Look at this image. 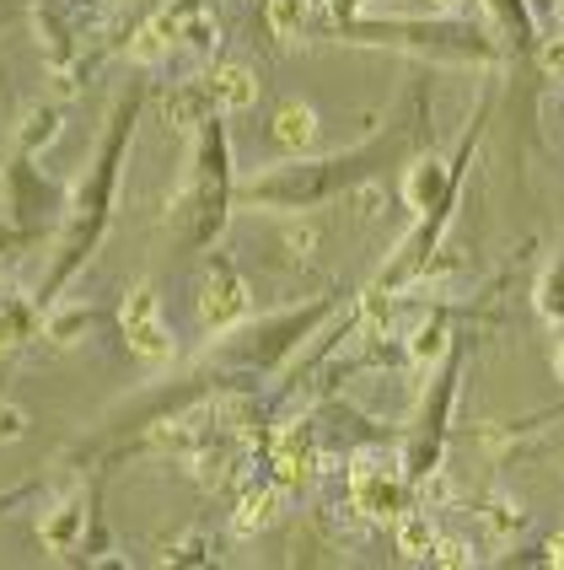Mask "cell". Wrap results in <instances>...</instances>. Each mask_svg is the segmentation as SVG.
I'll return each instance as SVG.
<instances>
[{
  "label": "cell",
  "instance_id": "obj_1",
  "mask_svg": "<svg viewBox=\"0 0 564 570\" xmlns=\"http://www.w3.org/2000/svg\"><path fill=\"white\" fill-rule=\"evenodd\" d=\"M349 507L360 517H372V522H393L404 511V474H398V463L382 458V452H360L349 463Z\"/></svg>",
  "mask_w": 564,
  "mask_h": 570
},
{
  "label": "cell",
  "instance_id": "obj_2",
  "mask_svg": "<svg viewBox=\"0 0 564 570\" xmlns=\"http://www.w3.org/2000/svg\"><path fill=\"white\" fill-rule=\"evenodd\" d=\"M125 340L129 350L140 355V361H151V366H161V361H172V328L161 323V296L151 281H140L135 291L125 296Z\"/></svg>",
  "mask_w": 564,
  "mask_h": 570
},
{
  "label": "cell",
  "instance_id": "obj_3",
  "mask_svg": "<svg viewBox=\"0 0 564 570\" xmlns=\"http://www.w3.org/2000/svg\"><path fill=\"white\" fill-rule=\"evenodd\" d=\"M248 313H253L248 281H243L226 258H210V269H205V281H199V323H205L210 334H226V328H237Z\"/></svg>",
  "mask_w": 564,
  "mask_h": 570
},
{
  "label": "cell",
  "instance_id": "obj_4",
  "mask_svg": "<svg viewBox=\"0 0 564 570\" xmlns=\"http://www.w3.org/2000/svg\"><path fill=\"white\" fill-rule=\"evenodd\" d=\"M210 102H216L220 114H248L253 102H258V76H253V65H220L216 81H210Z\"/></svg>",
  "mask_w": 564,
  "mask_h": 570
},
{
  "label": "cell",
  "instance_id": "obj_5",
  "mask_svg": "<svg viewBox=\"0 0 564 570\" xmlns=\"http://www.w3.org/2000/svg\"><path fill=\"white\" fill-rule=\"evenodd\" d=\"M285 511V495L280 490H248L243 501H237V517H231V533L237 539H253V533H264V528H275Z\"/></svg>",
  "mask_w": 564,
  "mask_h": 570
},
{
  "label": "cell",
  "instance_id": "obj_6",
  "mask_svg": "<svg viewBox=\"0 0 564 570\" xmlns=\"http://www.w3.org/2000/svg\"><path fill=\"white\" fill-rule=\"evenodd\" d=\"M275 140H280L290 157L317 151V114L307 108V102H285L280 114H275Z\"/></svg>",
  "mask_w": 564,
  "mask_h": 570
},
{
  "label": "cell",
  "instance_id": "obj_7",
  "mask_svg": "<svg viewBox=\"0 0 564 570\" xmlns=\"http://www.w3.org/2000/svg\"><path fill=\"white\" fill-rule=\"evenodd\" d=\"M393 528H398V554H404V560H431V549H436V539H441V528H436L431 511L404 507L393 517Z\"/></svg>",
  "mask_w": 564,
  "mask_h": 570
},
{
  "label": "cell",
  "instance_id": "obj_8",
  "mask_svg": "<svg viewBox=\"0 0 564 570\" xmlns=\"http://www.w3.org/2000/svg\"><path fill=\"white\" fill-rule=\"evenodd\" d=\"M275 474L280 484H307L317 474V452L307 442V431H285L280 446H275Z\"/></svg>",
  "mask_w": 564,
  "mask_h": 570
},
{
  "label": "cell",
  "instance_id": "obj_9",
  "mask_svg": "<svg viewBox=\"0 0 564 570\" xmlns=\"http://www.w3.org/2000/svg\"><path fill=\"white\" fill-rule=\"evenodd\" d=\"M81 528H87V511H81V501H65V507H55L43 522H38V533H43V543H49L55 554H70V549H76V539H81Z\"/></svg>",
  "mask_w": 564,
  "mask_h": 570
},
{
  "label": "cell",
  "instance_id": "obj_10",
  "mask_svg": "<svg viewBox=\"0 0 564 570\" xmlns=\"http://www.w3.org/2000/svg\"><path fill=\"white\" fill-rule=\"evenodd\" d=\"M172 43H178V22L172 17H157V22H146V28L129 38V60L135 65H161L172 55Z\"/></svg>",
  "mask_w": 564,
  "mask_h": 570
},
{
  "label": "cell",
  "instance_id": "obj_11",
  "mask_svg": "<svg viewBox=\"0 0 564 570\" xmlns=\"http://www.w3.org/2000/svg\"><path fill=\"white\" fill-rule=\"evenodd\" d=\"M87 328H92V307H81V302H76V307H55L49 323H43V334H49L55 345H76Z\"/></svg>",
  "mask_w": 564,
  "mask_h": 570
},
{
  "label": "cell",
  "instance_id": "obj_12",
  "mask_svg": "<svg viewBox=\"0 0 564 570\" xmlns=\"http://www.w3.org/2000/svg\"><path fill=\"white\" fill-rule=\"evenodd\" d=\"M307 17H313V0H269V28H275V38H285V43L301 38Z\"/></svg>",
  "mask_w": 564,
  "mask_h": 570
},
{
  "label": "cell",
  "instance_id": "obj_13",
  "mask_svg": "<svg viewBox=\"0 0 564 570\" xmlns=\"http://www.w3.org/2000/svg\"><path fill=\"white\" fill-rule=\"evenodd\" d=\"M484 522H489V533L505 543V539H516V533H522L527 511H522V501H511V495H495V501H489V511H484Z\"/></svg>",
  "mask_w": 564,
  "mask_h": 570
},
{
  "label": "cell",
  "instance_id": "obj_14",
  "mask_svg": "<svg viewBox=\"0 0 564 570\" xmlns=\"http://www.w3.org/2000/svg\"><path fill=\"white\" fill-rule=\"evenodd\" d=\"M436 189H441V167L436 161H419V167L408 173V205H419V210H425V205L436 199Z\"/></svg>",
  "mask_w": 564,
  "mask_h": 570
},
{
  "label": "cell",
  "instance_id": "obj_15",
  "mask_svg": "<svg viewBox=\"0 0 564 570\" xmlns=\"http://www.w3.org/2000/svg\"><path fill=\"white\" fill-rule=\"evenodd\" d=\"M178 38H188V49L210 55V49L220 43V22H216V17H205V11H199V17H188L184 28H178Z\"/></svg>",
  "mask_w": 564,
  "mask_h": 570
},
{
  "label": "cell",
  "instance_id": "obj_16",
  "mask_svg": "<svg viewBox=\"0 0 564 570\" xmlns=\"http://www.w3.org/2000/svg\"><path fill=\"white\" fill-rule=\"evenodd\" d=\"M478 554H473L463 539H436V549H431V566H446V570H468Z\"/></svg>",
  "mask_w": 564,
  "mask_h": 570
},
{
  "label": "cell",
  "instance_id": "obj_17",
  "mask_svg": "<svg viewBox=\"0 0 564 570\" xmlns=\"http://www.w3.org/2000/svg\"><path fill=\"white\" fill-rule=\"evenodd\" d=\"M55 129H60V114L55 108H32L28 114V129H22V146H38V140H55Z\"/></svg>",
  "mask_w": 564,
  "mask_h": 570
},
{
  "label": "cell",
  "instance_id": "obj_18",
  "mask_svg": "<svg viewBox=\"0 0 564 570\" xmlns=\"http://www.w3.org/2000/svg\"><path fill=\"white\" fill-rule=\"evenodd\" d=\"M414 361H436L441 350H446V328H431V323H425V328H419V334H414Z\"/></svg>",
  "mask_w": 564,
  "mask_h": 570
},
{
  "label": "cell",
  "instance_id": "obj_19",
  "mask_svg": "<svg viewBox=\"0 0 564 570\" xmlns=\"http://www.w3.org/2000/svg\"><path fill=\"white\" fill-rule=\"evenodd\" d=\"M543 313L548 317H564V264L543 281Z\"/></svg>",
  "mask_w": 564,
  "mask_h": 570
},
{
  "label": "cell",
  "instance_id": "obj_20",
  "mask_svg": "<svg viewBox=\"0 0 564 570\" xmlns=\"http://www.w3.org/2000/svg\"><path fill=\"white\" fill-rule=\"evenodd\" d=\"M167 114L178 119V129H194V125H199V97H194V92H178L172 102H167Z\"/></svg>",
  "mask_w": 564,
  "mask_h": 570
},
{
  "label": "cell",
  "instance_id": "obj_21",
  "mask_svg": "<svg viewBox=\"0 0 564 570\" xmlns=\"http://www.w3.org/2000/svg\"><path fill=\"white\" fill-rule=\"evenodd\" d=\"M313 243H317V232H313V226H296V222L285 226V248H290L296 258H307V254H313Z\"/></svg>",
  "mask_w": 564,
  "mask_h": 570
},
{
  "label": "cell",
  "instance_id": "obj_22",
  "mask_svg": "<svg viewBox=\"0 0 564 570\" xmlns=\"http://www.w3.org/2000/svg\"><path fill=\"white\" fill-rule=\"evenodd\" d=\"M22 431H28V414H22V410H11V404H6V410H0V442H17Z\"/></svg>",
  "mask_w": 564,
  "mask_h": 570
},
{
  "label": "cell",
  "instance_id": "obj_23",
  "mask_svg": "<svg viewBox=\"0 0 564 570\" xmlns=\"http://www.w3.org/2000/svg\"><path fill=\"white\" fill-rule=\"evenodd\" d=\"M543 70H548V76H564V32H554V38L543 43Z\"/></svg>",
  "mask_w": 564,
  "mask_h": 570
},
{
  "label": "cell",
  "instance_id": "obj_24",
  "mask_svg": "<svg viewBox=\"0 0 564 570\" xmlns=\"http://www.w3.org/2000/svg\"><path fill=\"white\" fill-rule=\"evenodd\" d=\"M360 205H366V216H376V205H382V194H376V189H360Z\"/></svg>",
  "mask_w": 564,
  "mask_h": 570
},
{
  "label": "cell",
  "instance_id": "obj_25",
  "mask_svg": "<svg viewBox=\"0 0 564 570\" xmlns=\"http://www.w3.org/2000/svg\"><path fill=\"white\" fill-rule=\"evenodd\" d=\"M548 560H554V566H564V533H554V543H548Z\"/></svg>",
  "mask_w": 564,
  "mask_h": 570
},
{
  "label": "cell",
  "instance_id": "obj_26",
  "mask_svg": "<svg viewBox=\"0 0 564 570\" xmlns=\"http://www.w3.org/2000/svg\"><path fill=\"white\" fill-rule=\"evenodd\" d=\"M431 6H436V11H446V17H452V11H463L468 0H431Z\"/></svg>",
  "mask_w": 564,
  "mask_h": 570
},
{
  "label": "cell",
  "instance_id": "obj_27",
  "mask_svg": "<svg viewBox=\"0 0 564 570\" xmlns=\"http://www.w3.org/2000/svg\"><path fill=\"white\" fill-rule=\"evenodd\" d=\"M560 17H564V0H560Z\"/></svg>",
  "mask_w": 564,
  "mask_h": 570
}]
</instances>
